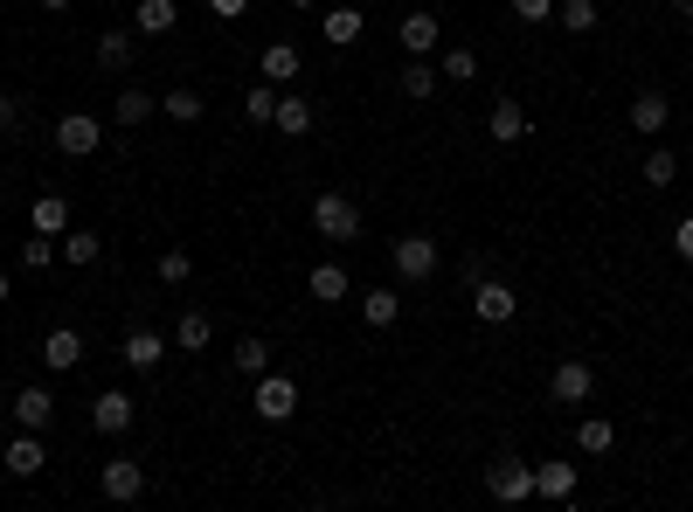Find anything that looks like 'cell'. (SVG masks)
<instances>
[{
  "label": "cell",
  "instance_id": "obj_34",
  "mask_svg": "<svg viewBox=\"0 0 693 512\" xmlns=\"http://www.w3.org/2000/svg\"><path fill=\"white\" fill-rule=\"evenodd\" d=\"M672 180H680V153H666V146L645 153V187H672Z\"/></svg>",
  "mask_w": 693,
  "mask_h": 512
},
{
  "label": "cell",
  "instance_id": "obj_28",
  "mask_svg": "<svg viewBox=\"0 0 693 512\" xmlns=\"http://www.w3.org/2000/svg\"><path fill=\"white\" fill-rule=\"evenodd\" d=\"M174 22H181L174 0H139V14H133V28H139V35H174Z\"/></svg>",
  "mask_w": 693,
  "mask_h": 512
},
{
  "label": "cell",
  "instance_id": "obj_20",
  "mask_svg": "<svg viewBox=\"0 0 693 512\" xmlns=\"http://www.w3.org/2000/svg\"><path fill=\"white\" fill-rule=\"evenodd\" d=\"M133 55H139L133 28H104V35H98V63H104V70H133Z\"/></svg>",
  "mask_w": 693,
  "mask_h": 512
},
{
  "label": "cell",
  "instance_id": "obj_18",
  "mask_svg": "<svg viewBox=\"0 0 693 512\" xmlns=\"http://www.w3.org/2000/svg\"><path fill=\"white\" fill-rule=\"evenodd\" d=\"M361 28H368V14H361V8H333V14H326V22H320V35H326V42H333V49H347V42H361Z\"/></svg>",
  "mask_w": 693,
  "mask_h": 512
},
{
  "label": "cell",
  "instance_id": "obj_15",
  "mask_svg": "<svg viewBox=\"0 0 693 512\" xmlns=\"http://www.w3.org/2000/svg\"><path fill=\"white\" fill-rule=\"evenodd\" d=\"M14 423H22V429H49L55 423V395L49 388H22V395H14Z\"/></svg>",
  "mask_w": 693,
  "mask_h": 512
},
{
  "label": "cell",
  "instance_id": "obj_19",
  "mask_svg": "<svg viewBox=\"0 0 693 512\" xmlns=\"http://www.w3.org/2000/svg\"><path fill=\"white\" fill-rule=\"evenodd\" d=\"M437 42H444L437 14H403V49H409V55H430Z\"/></svg>",
  "mask_w": 693,
  "mask_h": 512
},
{
  "label": "cell",
  "instance_id": "obj_24",
  "mask_svg": "<svg viewBox=\"0 0 693 512\" xmlns=\"http://www.w3.org/2000/svg\"><path fill=\"white\" fill-rule=\"evenodd\" d=\"M55 257H70V263L84 271V263H98V257H104V236H90V229H63V236H55Z\"/></svg>",
  "mask_w": 693,
  "mask_h": 512
},
{
  "label": "cell",
  "instance_id": "obj_5",
  "mask_svg": "<svg viewBox=\"0 0 693 512\" xmlns=\"http://www.w3.org/2000/svg\"><path fill=\"white\" fill-rule=\"evenodd\" d=\"M388 263H396L403 284H423V277H437V242H430V236H403L396 250H388Z\"/></svg>",
  "mask_w": 693,
  "mask_h": 512
},
{
  "label": "cell",
  "instance_id": "obj_48",
  "mask_svg": "<svg viewBox=\"0 0 693 512\" xmlns=\"http://www.w3.org/2000/svg\"><path fill=\"white\" fill-rule=\"evenodd\" d=\"M639 8H652V0H639Z\"/></svg>",
  "mask_w": 693,
  "mask_h": 512
},
{
  "label": "cell",
  "instance_id": "obj_7",
  "mask_svg": "<svg viewBox=\"0 0 693 512\" xmlns=\"http://www.w3.org/2000/svg\"><path fill=\"white\" fill-rule=\"evenodd\" d=\"M133 415H139L133 395H125V388H104L98 402H90V429H98V436H125V429H133Z\"/></svg>",
  "mask_w": 693,
  "mask_h": 512
},
{
  "label": "cell",
  "instance_id": "obj_37",
  "mask_svg": "<svg viewBox=\"0 0 693 512\" xmlns=\"http://www.w3.org/2000/svg\"><path fill=\"white\" fill-rule=\"evenodd\" d=\"M561 22H569V35H590L596 28V0H561Z\"/></svg>",
  "mask_w": 693,
  "mask_h": 512
},
{
  "label": "cell",
  "instance_id": "obj_1",
  "mask_svg": "<svg viewBox=\"0 0 693 512\" xmlns=\"http://www.w3.org/2000/svg\"><path fill=\"white\" fill-rule=\"evenodd\" d=\"M312 229H320L326 242H354L361 236V208H354L347 195H320L312 201Z\"/></svg>",
  "mask_w": 693,
  "mask_h": 512
},
{
  "label": "cell",
  "instance_id": "obj_40",
  "mask_svg": "<svg viewBox=\"0 0 693 512\" xmlns=\"http://www.w3.org/2000/svg\"><path fill=\"white\" fill-rule=\"evenodd\" d=\"M513 14H520V22H548L555 0H513Z\"/></svg>",
  "mask_w": 693,
  "mask_h": 512
},
{
  "label": "cell",
  "instance_id": "obj_47",
  "mask_svg": "<svg viewBox=\"0 0 693 512\" xmlns=\"http://www.w3.org/2000/svg\"><path fill=\"white\" fill-rule=\"evenodd\" d=\"M292 8H298V14H306V8H320V0H292Z\"/></svg>",
  "mask_w": 693,
  "mask_h": 512
},
{
  "label": "cell",
  "instance_id": "obj_36",
  "mask_svg": "<svg viewBox=\"0 0 693 512\" xmlns=\"http://www.w3.org/2000/svg\"><path fill=\"white\" fill-rule=\"evenodd\" d=\"M49 263H55V236L35 229V242H22V271H49Z\"/></svg>",
  "mask_w": 693,
  "mask_h": 512
},
{
  "label": "cell",
  "instance_id": "obj_10",
  "mask_svg": "<svg viewBox=\"0 0 693 512\" xmlns=\"http://www.w3.org/2000/svg\"><path fill=\"white\" fill-rule=\"evenodd\" d=\"M513 305H520V298H513V284H499V277L472 284V312L485 319V326H507V319H513Z\"/></svg>",
  "mask_w": 693,
  "mask_h": 512
},
{
  "label": "cell",
  "instance_id": "obj_8",
  "mask_svg": "<svg viewBox=\"0 0 693 512\" xmlns=\"http://www.w3.org/2000/svg\"><path fill=\"white\" fill-rule=\"evenodd\" d=\"M55 146H63L70 160H84V153H98V146H104V125L90 118V111H70V118L55 125Z\"/></svg>",
  "mask_w": 693,
  "mask_h": 512
},
{
  "label": "cell",
  "instance_id": "obj_41",
  "mask_svg": "<svg viewBox=\"0 0 693 512\" xmlns=\"http://www.w3.org/2000/svg\"><path fill=\"white\" fill-rule=\"evenodd\" d=\"M209 14H222V22H243V14H250V0H209Z\"/></svg>",
  "mask_w": 693,
  "mask_h": 512
},
{
  "label": "cell",
  "instance_id": "obj_30",
  "mask_svg": "<svg viewBox=\"0 0 693 512\" xmlns=\"http://www.w3.org/2000/svg\"><path fill=\"white\" fill-rule=\"evenodd\" d=\"M111 118H119L125 132H133V125H146V118H153V98H146V90H133V84H125V90H119V104H111Z\"/></svg>",
  "mask_w": 693,
  "mask_h": 512
},
{
  "label": "cell",
  "instance_id": "obj_44",
  "mask_svg": "<svg viewBox=\"0 0 693 512\" xmlns=\"http://www.w3.org/2000/svg\"><path fill=\"white\" fill-rule=\"evenodd\" d=\"M672 14H680V22H693V0H672Z\"/></svg>",
  "mask_w": 693,
  "mask_h": 512
},
{
  "label": "cell",
  "instance_id": "obj_22",
  "mask_svg": "<svg viewBox=\"0 0 693 512\" xmlns=\"http://www.w3.org/2000/svg\"><path fill=\"white\" fill-rule=\"evenodd\" d=\"M215 339V319L209 312H181V326H174V353H201Z\"/></svg>",
  "mask_w": 693,
  "mask_h": 512
},
{
  "label": "cell",
  "instance_id": "obj_35",
  "mask_svg": "<svg viewBox=\"0 0 693 512\" xmlns=\"http://www.w3.org/2000/svg\"><path fill=\"white\" fill-rule=\"evenodd\" d=\"M271 111H277V84H257L250 98H243V118L250 125H271Z\"/></svg>",
  "mask_w": 693,
  "mask_h": 512
},
{
  "label": "cell",
  "instance_id": "obj_43",
  "mask_svg": "<svg viewBox=\"0 0 693 512\" xmlns=\"http://www.w3.org/2000/svg\"><path fill=\"white\" fill-rule=\"evenodd\" d=\"M14 118H22V104H14V98H0V125H14Z\"/></svg>",
  "mask_w": 693,
  "mask_h": 512
},
{
  "label": "cell",
  "instance_id": "obj_25",
  "mask_svg": "<svg viewBox=\"0 0 693 512\" xmlns=\"http://www.w3.org/2000/svg\"><path fill=\"white\" fill-rule=\"evenodd\" d=\"M312 298H320V305H341L347 298V263H312Z\"/></svg>",
  "mask_w": 693,
  "mask_h": 512
},
{
  "label": "cell",
  "instance_id": "obj_9",
  "mask_svg": "<svg viewBox=\"0 0 693 512\" xmlns=\"http://www.w3.org/2000/svg\"><path fill=\"white\" fill-rule=\"evenodd\" d=\"M119 353H125V367H133V374H153L160 360H166V339L153 326H133V333L119 339Z\"/></svg>",
  "mask_w": 693,
  "mask_h": 512
},
{
  "label": "cell",
  "instance_id": "obj_46",
  "mask_svg": "<svg viewBox=\"0 0 693 512\" xmlns=\"http://www.w3.org/2000/svg\"><path fill=\"white\" fill-rule=\"evenodd\" d=\"M70 8V0H42V14H63Z\"/></svg>",
  "mask_w": 693,
  "mask_h": 512
},
{
  "label": "cell",
  "instance_id": "obj_4",
  "mask_svg": "<svg viewBox=\"0 0 693 512\" xmlns=\"http://www.w3.org/2000/svg\"><path fill=\"white\" fill-rule=\"evenodd\" d=\"M485 491H493L499 505H520V499H534V464H520V458H499V464H485Z\"/></svg>",
  "mask_w": 693,
  "mask_h": 512
},
{
  "label": "cell",
  "instance_id": "obj_26",
  "mask_svg": "<svg viewBox=\"0 0 693 512\" xmlns=\"http://www.w3.org/2000/svg\"><path fill=\"white\" fill-rule=\"evenodd\" d=\"M361 319H368V326H396V319H403V298L388 291V284H374V291H361Z\"/></svg>",
  "mask_w": 693,
  "mask_h": 512
},
{
  "label": "cell",
  "instance_id": "obj_29",
  "mask_svg": "<svg viewBox=\"0 0 693 512\" xmlns=\"http://www.w3.org/2000/svg\"><path fill=\"white\" fill-rule=\"evenodd\" d=\"M437 84H444V77H437V63H430V55H409V63H403V98H430Z\"/></svg>",
  "mask_w": 693,
  "mask_h": 512
},
{
  "label": "cell",
  "instance_id": "obj_42",
  "mask_svg": "<svg viewBox=\"0 0 693 512\" xmlns=\"http://www.w3.org/2000/svg\"><path fill=\"white\" fill-rule=\"evenodd\" d=\"M672 242H680V257H686V263H693V215H686V222H680V229H672Z\"/></svg>",
  "mask_w": 693,
  "mask_h": 512
},
{
  "label": "cell",
  "instance_id": "obj_6",
  "mask_svg": "<svg viewBox=\"0 0 693 512\" xmlns=\"http://www.w3.org/2000/svg\"><path fill=\"white\" fill-rule=\"evenodd\" d=\"M548 395L561 409H583L590 395H596V374H590V360H561V367L548 374Z\"/></svg>",
  "mask_w": 693,
  "mask_h": 512
},
{
  "label": "cell",
  "instance_id": "obj_21",
  "mask_svg": "<svg viewBox=\"0 0 693 512\" xmlns=\"http://www.w3.org/2000/svg\"><path fill=\"white\" fill-rule=\"evenodd\" d=\"M534 499H576V464H534Z\"/></svg>",
  "mask_w": 693,
  "mask_h": 512
},
{
  "label": "cell",
  "instance_id": "obj_31",
  "mask_svg": "<svg viewBox=\"0 0 693 512\" xmlns=\"http://www.w3.org/2000/svg\"><path fill=\"white\" fill-rule=\"evenodd\" d=\"M236 374H250V382H257V374H271V339H236Z\"/></svg>",
  "mask_w": 693,
  "mask_h": 512
},
{
  "label": "cell",
  "instance_id": "obj_11",
  "mask_svg": "<svg viewBox=\"0 0 693 512\" xmlns=\"http://www.w3.org/2000/svg\"><path fill=\"white\" fill-rule=\"evenodd\" d=\"M42 464H49V450H42V429H22V436H8V478H42Z\"/></svg>",
  "mask_w": 693,
  "mask_h": 512
},
{
  "label": "cell",
  "instance_id": "obj_17",
  "mask_svg": "<svg viewBox=\"0 0 693 512\" xmlns=\"http://www.w3.org/2000/svg\"><path fill=\"white\" fill-rule=\"evenodd\" d=\"M160 111H166V118H174V125H201V118H209V98H201V90H166V98H160Z\"/></svg>",
  "mask_w": 693,
  "mask_h": 512
},
{
  "label": "cell",
  "instance_id": "obj_12",
  "mask_svg": "<svg viewBox=\"0 0 693 512\" xmlns=\"http://www.w3.org/2000/svg\"><path fill=\"white\" fill-rule=\"evenodd\" d=\"M42 367H49V374L84 367V333H77V326H55V333L42 339Z\"/></svg>",
  "mask_w": 693,
  "mask_h": 512
},
{
  "label": "cell",
  "instance_id": "obj_38",
  "mask_svg": "<svg viewBox=\"0 0 693 512\" xmlns=\"http://www.w3.org/2000/svg\"><path fill=\"white\" fill-rule=\"evenodd\" d=\"M187 277H195V257H187V250H166V257H160V284H187Z\"/></svg>",
  "mask_w": 693,
  "mask_h": 512
},
{
  "label": "cell",
  "instance_id": "obj_39",
  "mask_svg": "<svg viewBox=\"0 0 693 512\" xmlns=\"http://www.w3.org/2000/svg\"><path fill=\"white\" fill-rule=\"evenodd\" d=\"M485 277H493V257H465V263H458V284H465V291L485 284Z\"/></svg>",
  "mask_w": 693,
  "mask_h": 512
},
{
  "label": "cell",
  "instance_id": "obj_27",
  "mask_svg": "<svg viewBox=\"0 0 693 512\" xmlns=\"http://www.w3.org/2000/svg\"><path fill=\"white\" fill-rule=\"evenodd\" d=\"M28 222H35L42 236H63V229H70V201H63V195H35Z\"/></svg>",
  "mask_w": 693,
  "mask_h": 512
},
{
  "label": "cell",
  "instance_id": "obj_13",
  "mask_svg": "<svg viewBox=\"0 0 693 512\" xmlns=\"http://www.w3.org/2000/svg\"><path fill=\"white\" fill-rule=\"evenodd\" d=\"M485 139H493V146H520V139H528V111H520L513 98H499L493 118H485Z\"/></svg>",
  "mask_w": 693,
  "mask_h": 512
},
{
  "label": "cell",
  "instance_id": "obj_45",
  "mask_svg": "<svg viewBox=\"0 0 693 512\" xmlns=\"http://www.w3.org/2000/svg\"><path fill=\"white\" fill-rule=\"evenodd\" d=\"M8 291H14V277H8V271H0V305H8Z\"/></svg>",
  "mask_w": 693,
  "mask_h": 512
},
{
  "label": "cell",
  "instance_id": "obj_2",
  "mask_svg": "<svg viewBox=\"0 0 693 512\" xmlns=\"http://www.w3.org/2000/svg\"><path fill=\"white\" fill-rule=\"evenodd\" d=\"M98 491H104L111 505L146 499V464H133V458H104V464H98Z\"/></svg>",
  "mask_w": 693,
  "mask_h": 512
},
{
  "label": "cell",
  "instance_id": "obj_32",
  "mask_svg": "<svg viewBox=\"0 0 693 512\" xmlns=\"http://www.w3.org/2000/svg\"><path fill=\"white\" fill-rule=\"evenodd\" d=\"M437 77H451V84H472V77H479V49L451 42V49H444V63H437Z\"/></svg>",
  "mask_w": 693,
  "mask_h": 512
},
{
  "label": "cell",
  "instance_id": "obj_3",
  "mask_svg": "<svg viewBox=\"0 0 693 512\" xmlns=\"http://www.w3.org/2000/svg\"><path fill=\"white\" fill-rule=\"evenodd\" d=\"M250 409L264 415V423H292V409H298V382H292V374H257Z\"/></svg>",
  "mask_w": 693,
  "mask_h": 512
},
{
  "label": "cell",
  "instance_id": "obj_16",
  "mask_svg": "<svg viewBox=\"0 0 693 512\" xmlns=\"http://www.w3.org/2000/svg\"><path fill=\"white\" fill-rule=\"evenodd\" d=\"M666 118H672L666 90H639V98H631V132H666Z\"/></svg>",
  "mask_w": 693,
  "mask_h": 512
},
{
  "label": "cell",
  "instance_id": "obj_14",
  "mask_svg": "<svg viewBox=\"0 0 693 512\" xmlns=\"http://www.w3.org/2000/svg\"><path fill=\"white\" fill-rule=\"evenodd\" d=\"M312 118H320V111H312V98H298V90H285V98H277V111H271V125L292 132V139H306Z\"/></svg>",
  "mask_w": 693,
  "mask_h": 512
},
{
  "label": "cell",
  "instance_id": "obj_33",
  "mask_svg": "<svg viewBox=\"0 0 693 512\" xmlns=\"http://www.w3.org/2000/svg\"><path fill=\"white\" fill-rule=\"evenodd\" d=\"M617 444V429L604 423V415H590V423L583 429H576V450H590V458H604V450Z\"/></svg>",
  "mask_w": 693,
  "mask_h": 512
},
{
  "label": "cell",
  "instance_id": "obj_23",
  "mask_svg": "<svg viewBox=\"0 0 693 512\" xmlns=\"http://www.w3.org/2000/svg\"><path fill=\"white\" fill-rule=\"evenodd\" d=\"M257 70H264V84H292L306 63H298V49H292V42H271L264 55H257Z\"/></svg>",
  "mask_w": 693,
  "mask_h": 512
}]
</instances>
